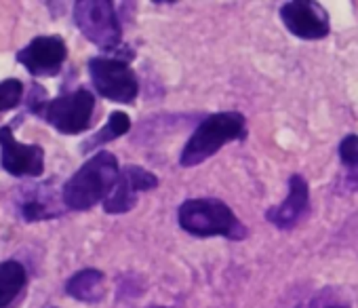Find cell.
Segmentation results:
<instances>
[{"mask_svg": "<svg viewBox=\"0 0 358 308\" xmlns=\"http://www.w3.org/2000/svg\"><path fill=\"white\" fill-rule=\"evenodd\" d=\"M177 222L192 237L211 239L224 237L230 241L247 239V226L238 220L228 203L213 197L188 199L177 211Z\"/></svg>", "mask_w": 358, "mask_h": 308, "instance_id": "obj_3", "label": "cell"}, {"mask_svg": "<svg viewBox=\"0 0 358 308\" xmlns=\"http://www.w3.org/2000/svg\"><path fill=\"white\" fill-rule=\"evenodd\" d=\"M337 154H339V161L348 169H356L358 167V135L356 133L345 135L337 146Z\"/></svg>", "mask_w": 358, "mask_h": 308, "instance_id": "obj_16", "label": "cell"}, {"mask_svg": "<svg viewBox=\"0 0 358 308\" xmlns=\"http://www.w3.org/2000/svg\"><path fill=\"white\" fill-rule=\"evenodd\" d=\"M358 184V176H350V188H354Z\"/></svg>", "mask_w": 358, "mask_h": 308, "instance_id": "obj_17", "label": "cell"}, {"mask_svg": "<svg viewBox=\"0 0 358 308\" xmlns=\"http://www.w3.org/2000/svg\"><path fill=\"white\" fill-rule=\"evenodd\" d=\"M24 95V85L17 78H9L0 83V112L13 110Z\"/></svg>", "mask_w": 358, "mask_h": 308, "instance_id": "obj_15", "label": "cell"}, {"mask_svg": "<svg viewBox=\"0 0 358 308\" xmlns=\"http://www.w3.org/2000/svg\"><path fill=\"white\" fill-rule=\"evenodd\" d=\"M308 211H310V188H308V182H306L303 176L293 174L289 178V195H287V199L280 205L270 207L266 211V220L272 226H276L278 230H291V228H295L306 218Z\"/></svg>", "mask_w": 358, "mask_h": 308, "instance_id": "obj_11", "label": "cell"}, {"mask_svg": "<svg viewBox=\"0 0 358 308\" xmlns=\"http://www.w3.org/2000/svg\"><path fill=\"white\" fill-rule=\"evenodd\" d=\"M66 57L68 47L62 36H38L17 53V62L34 76H55Z\"/></svg>", "mask_w": 358, "mask_h": 308, "instance_id": "obj_10", "label": "cell"}, {"mask_svg": "<svg viewBox=\"0 0 358 308\" xmlns=\"http://www.w3.org/2000/svg\"><path fill=\"white\" fill-rule=\"evenodd\" d=\"M158 186V178L137 165H127L120 169L118 182L103 201V211L106 214H127L135 207L137 195L154 190Z\"/></svg>", "mask_w": 358, "mask_h": 308, "instance_id": "obj_9", "label": "cell"}, {"mask_svg": "<svg viewBox=\"0 0 358 308\" xmlns=\"http://www.w3.org/2000/svg\"><path fill=\"white\" fill-rule=\"evenodd\" d=\"M103 272L97 268H85L66 283V291L80 302H99L103 298Z\"/></svg>", "mask_w": 358, "mask_h": 308, "instance_id": "obj_12", "label": "cell"}, {"mask_svg": "<svg viewBox=\"0 0 358 308\" xmlns=\"http://www.w3.org/2000/svg\"><path fill=\"white\" fill-rule=\"evenodd\" d=\"M95 112V95L89 89H76L45 104L43 116L59 133L76 135L89 129Z\"/></svg>", "mask_w": 358, "mask_h": 308, "instance_id": "obj_6", "label": "cell"}, {"mask_svg": "<svg viewBox=\"0 0 358 308\" xmlns=\"http://www.w3.org/2000/svg\"><path fill=\"white\" fill-rule=\"evenodd\" d=\"M285 28L301 41H322L331 32V20L322 5L312 0H291L280 7Z\"/></svg>", "mask_w": 358, "mask_h": 308, "instance_id": "obj_7", "label": "cell"}, {"mask_svg": "<svg viewBox=\"0 0 358 308\" xmlns=\"http://www.w3.org/2000/svg\"><path fill=\"white\" fill-rule=\"evenodd\" d=\"M247 137V118L236 110H224L205 116L190 139L186 141L182 154H179V165L196 167L209 161L230 141H243Z\"/></svg>", "mask_w": 358, "mask_h": 308, "instance_id": "obj_2", "label": "cell"}, {"mask_svg": "<svg viewBox=\"0 0 358 308\" xmlns=\"http://www.w3.org/2000/svg\"><path fill=\"white\" fill-rule=\"evenodd\" d=\"M0 152H3V167L15 178H38L45 172V152L36 144H20L13 135L11 125L0 127Z\"/></svg>", "mask_w": 358, "mask_h": 308, "instance_id": "obj_8", "label": "cell"}, {"mask_svg": "<svg viewBox=\"0 0 358 308\" xmlns=\"http://www.w3.org/2000/svg\"><path fill=\"white\" fill-rule=\"evenodd\" d=\"M129 129H131V118H129V114L116 110V112H112V114L108 116L106 125L85 141L83 152H91V150H95L97 146L110 144V141L122 137L124 133H129Z\"/></svg>", "mask_w": 358, "mask_h": 308, "instance_id": "obj_14", "label": "cell"}, {"mask_svg": "<svg viewBox=\"0 0 358 308\" xmlns=\"http://www.w3.org/2000/svg\"><path fill=\"white\" fill-rule=\"evenodd\" d=\"M78 30L99 49L114 53L122 47V28L110 0H80L74 5Z\"/></svg>", "mask_w": 358, "mask_h": 308, "instance_id": "obj_4", "label": "cell"}, {"mask_svg": "<svg viewBox=\"0 0 358 308\" xmlns=\"http://www.w3.org/2000/svg\"><path fill=\"white\" fill-rule=\"evenodd\" d=\"M320 308H348V306H337V304H333V306H320Z\"/></svg>", "mask_w": 358, "mask_h": 308, "instance_id": "obj_18", "label": "cell"}, {"mask_svg": "<svg viewBox=\"0 0 358 308\" xmlns=\"http://www.w3.org/2000/svg\"><path fill=\"white\" fill-rule=\"evenodd\" d=\"M26 285V268L15 262L7 260L0 262V308L9 306L15 295L24 289Z\"/></svg>", "mask_w": 358, "mask_h": 308, "instance_id": "obj_13", "label": "cell"}, {"mask_svg": "<svg viewBox=\"0 0 358 308\" xmlns=\"http://www.w3.org/2000/svg\"><path fill=\"white\" fill-rule=\"evenodd\" d=\"M120 176L118 161L112 152L101 150L66 182L64 186V203L74 211H87L97 203H103L112 188L116 186Z\"/></svg>", "mask_w": 358, "mask_h": 308, "instance_id": "obj_1", "label": "cell"}, {"mask_svg": "<svg viewBox=\"0 0 358 308\" xmlns=\"http://www.w3.org/2000/svg\"><path fill=\"white\" fill-rule=\"evenodd\" d=\"M89 74L95 91L116 104H131L139 93V80L129 62L118 57L89 59Z\"/></svg>", "mask_w": 358, "mask_h": 308, "instance_id": "obj_5", "label": "cell"}]
</instances>
